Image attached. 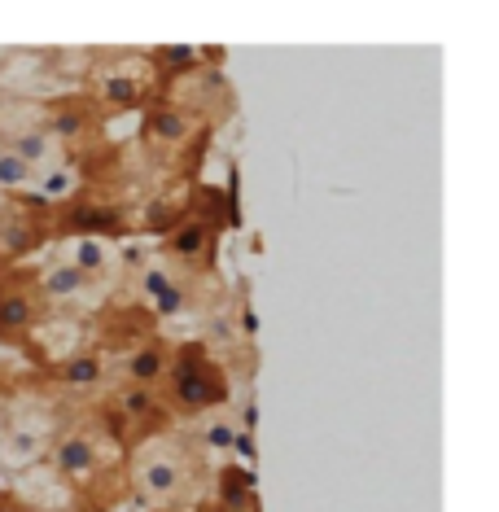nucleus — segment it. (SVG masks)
<instances>
[{"instance_id":"obj_20","label":"nucleus","mask_w":499,"mask_h":512,"mask_svg":"<svg viewBox=\"0 0 499 512\" xmlns=\"http://www.w3.org/2000/svg\"><path fill=\"white\" fill-rule=\"evenodd\" d=\"M154 302H158V316H176V311L184 307V289H180V285H167Z\"/></svg>"},{"instance_id":"obj_4","label":"nucleus","mask_w":499,"mask_h":512,"mask_svg":"<svg viewBox=\"0 0 499 512\" xmlns=\"http://www.w3.org/2000/svg\"><path fill=\"white\" fill-rule=\"evenodd\" d=\"M211 246H215V232L206 219H184L167 232V241H162V250H167V259H176L184 267H197V263H211Z\"/></svg>"},{"instance_id":"obj_5","label":"nucleus","mask_w":499,"mask_h":512,"mask_svg":"<svg viewBox=\"0 0 499 512\" xmlns=\"http://www.w3.org/2000/svg\"><path fill=\"white\" fill-rule=\"evenodd\" d=\"M53 464H57V473H62L66 482H75V486L88 482V477H97V469H101L97 438L92 434H66L53 447Z\"/></svg>"},{"instance_id":"obj_26","label":"nucleus","mask_w":499,"mask_h":512,"mask_svg":"<svg viewBox=\"0 0 499 512\" xmlns=\"http://www.w3.org/2000/svg\"><path fill=\"white\" fill-rule=\"evenodd\" d=\"M0 215H5V197H0Z\"/></svg>"},{"instance_id":"obj_15","label":"nucleus","mask_w":499,"mask_h":512,"mask_svg":"<svg viewBox=\"0 0 499 512\" xmlns=\"http://www.w3.org/2000/svg\"><path fill=\"white\" fill-rule=\"evenodd\" d=\"M31 162H22L14 149H5V154H0V189H22V184L31 180Z\"/></svg>"},{"instance_id":"obj_10","label":"nucleus","mask_w":499,"mask_h":512,"mask_svg":"<svg viewBox=\"0 0 499 512\" xmlns=\"http://www.w3.org/2000/svg\"><path fill=\"white\" fill-rule=\"evenodd\" d=\"M36 285H40V294H44V298L62 302V298H75V294H84V289H88V276L79 272V267H75L71 259H66V263H53V267H49V272L40 276Z\"/></svg>"},{"instance_id":"obj_16","label":"nucleus","mask_w":499,"mask_h":512,"mask_svg":"<svg viewBox=\"0 0 499 512\" xmlns=\"http://www.w3.org/2000/svg\"><path fill=\"white\" fill-rule=\"evenodd\" d=\"M40 451L44 447L36 434H9V442H5V460H14V464H31Z\"/></svg>"},{"instance_id":"obj_12","label":"nucleus","mask_w":499,"mask_h":512,"mask_svg":"<svg viewBox=\"0 0 499 512\" xmlns=\"http://www.w3.org/2000/svg\"><path fill=\"white\" fill-rule=\"evenodd\" d=\"M57 377L66 381V386H75V390H92V386H101V377H106V364H101L97 355H71L62 368H57Z\"/></svg>"},{"instance_id":"obj_3","label":"nucleus","mask_w":499,"mask_h":512,"mask_svg":"<svg viewBox=\"0 0 499 512\" xmlns=\"http://www.w3.org/2000/svg\"><path fill=\"white\" fill-rule=\"evenodd\" d=\"M184 482H189V469L180 464L176 451H145L141 460H136V491L149 504H167V499H176L184 491Z\"/></svg>"},{"instance_id":"obj_14","label":"nucleus","mask_w":499,"mask_h":512,"mask_svg":"<svg viewBox=\"0 0 499 512\" xmlns=\"http://www.w3.org/2000/svg\"><path fill=\"white\" fill-rule=\"evenodd\" d=\"M71 263L88 276V281H97V276H106L110 254H106V246H101L97 237H79V241H75V250H71Z\"/></svg>"},{"instance_id":"obj_2","label":"nucleus","mask_w":499,"mask_h":512,"mask_svg":"<svg viewBox=\"0 0 499 512\" xmlns=\"http://www.w3.org/2000/svg\"><path fill=\"white\" fill-rule=\"evenodd\" d=\"M40 298L44 294H40L36 276H27V272L0 281V342L18 346L31 333V324L40 316Z\"/></svg>"},{"instance_id":"obj_1","label":"nucleus","mask_w":499,"mask_h":512,"mask_svg":"<svg viewBox=\"0 0 499 512\" xmlns=\"http://www.w3.org/2000/svg\"><path fill=\"white\" fill-rule=\"evenodd\" d=\"M158 386H167V407L176 416H202L228 399V377L202 346H184L176 359H167Z\"/></svg>"},{"instance_id":"obj_27","label":"nucleus","mask_w":499,"mask_h":512,"mask_svg":"<svg viewBox=\"0 0 499 512\" xmlns=\"http://www.w3.org/2000/svg\"><path fill=\"white\" fill-rule=\"evenodd\" d=\"M162 512H180V508H162Z\"/></svg>"},{"instance_id":"obj_24","label":"nucleus","mask_w":499,"mask_h":512,"mask_svg":"<svg viewBox=\"0 0 499 512\" xmlns=\"http://www.w3.org/2000/svg\"><path fill=\"white\" fill-rule=\"evenodd\" d=\"M254 425H259V403L246 399V403H241V425L237 429H254Z\"/></svg>"},{"instance_id":"obj_8","label":"nucleus","mask_w":499,"mask_h":512,"mask_svg":"<svg viewBox=\"0 0 499 512\" xmlns=\"http://www.w3.org/2000/svg\"><path fill=\"white\" fill-rule=\"evenodd\" d=\"M219 508L224 512H259V495H254V477L246 469H224L215 482Z\"/></svg>"},{"instance_id":"obj_19","label":"nucleus","mask_w":499,"mask_h":512,"mask_svg":"<svg viewBox=\"0 0 499 512\" xmlns=\"http://www.w3.org/2000/svg\"><path fill=\"white\" fill-rule=\"evenodd\" d=\"M136 92H141V88H136L132 79H110V84H106L110 106H132V101H136Z\"/></svg>"},{"instance_id":"obj_13","label":"nucleus","mask_w":499,"mask_h":512,"mask_svg":"<svg viewBox=\"0 0 499 512\" xmlns=\"http://www.w3.org/2000/svg\"><path fill=\"white\" fill-rule=\"evenodd\" d=\"M44 241V224L36 219H9V228L0 232V250L9 254V259H22L31 246H40Z\"/></svg>"},{"instance_id":"obj_22","label":"nucleus","mask_w":499,"mask_h":512,"mask_svg":"<svg viewBox=\"0 0 499 512\" xmlns=\"http://www.w3.org/2000/svg\"><path fill=\"white\" fill-rule=\"evenodd\" d=\"M141 285H145V294H149V298H158L171 281H167V272H162V267H149V272L141 276Z\"/></svg>"},{"instance_id":"obj_9","label":"nucleus","mask_w":499,"mask_h":512,"mask_svg":"<svg viewBox=\"0 0 499 512\" xmlns=\"http://www.w3.org/2000/svg\"><path fill=\"white\" fill-rule=\"evenodd\" d=\"M123 372L132 386H158L162 372H167V351H162L158 342H141L132 346V355L123 359Z\"/></svg>"},{"instance_id":"obj_6","label":"nucleus","mask_w":499,"mask_h":512,"mask_svg":"<svg viewBox=\"0 0 499 512\" xmlns=\"http://www.w3.org/2000/svg\"><path fill=\"white\" fill-rule=\"evenodd\" d=\"M62 232H84V237H123L127 224L110 206H71L62 215Z\"/></svg>"},{"instance_id":"obj_25","label":"nucleus","mask_w":499,"mask_h":512,"mask_svg":"<svg viewBox=\"0 0 499 512\" xmlns=\"http://www.w3.org/2000/svg\"><path fill=\"white\" fill-rule=\"evenodd\" d=\"M0 512H36V508L22 504V499H14V495H0Z\"/></svg>"},{"instance_id":"obj_23","label":"nucleus","mask_w":499,"mask_h":512,"mask_svg":"<svg viewBox=\"0 0 499 512\" xmlns=\"http://www.w3.org/2000/svg\"><path fill=\"white\" fill-rule=\"evenodd\" d=\"M66 189H71V176H66V171H57V176L44 180V197H62Z\"/></svg>"},{"instance_id":"obj_21","label":"nucleus","mask_w":499,"mask_h":512,"mask_svg":"<svg viewBox=\"0 0 499 512\" xmlns=\"http://www.w3.org/2000/svg\"><path fill=\"white\" fill-rule=\"evenodd\" d=\"M228 451H237L241 460H254L259 456V447H254V429H237V434H232V447Z\"/></svg>"},{"instance_id":"obj_17","label":"nucleus","mask_w":499,"mask_h":512,"mask_svg":"<svg viewBox=\"0 0 499 512\" xmlns=\"http://www.w3.org/2000/svg\"><path fill=\"white\" fill-rule=\"evenodd\" d=\"M14 154L22 158V162H31V167H36V162H44V154H49V141H44L40 132H22V136H14Z\"/></svg>"},{"instance_id":"obj_7","label":"nucleus","mask_w":499,"mask_h":512,"mask_svg":"<svg viewBox=\"0 0 499 512\" xmlns=\"http://www.w3.org/2000/svg\"><path fill=\"white\" fill-rule=\"evenodd\" d=\"M114 407H119V412H123L136 429H158L162 416H167V412H162V399L154 394V386H132V381H127V386L119 390Z\"/></svg>"},{"instance_id":"obj_18","label":"nucleus","mask_w":499,"mask_h":512,"mask_svg":"<svg viewBox=\"0 0 499 512\" xmlns=\"http://www.w3.org/2000/svg\"><path fill=\"white\" fill-rule=\"evenodd\" d=\"M232 434H237V425H232V421H224V416H219V421H211V425H206V447H219V451H228L232 447Z\"/></svg>"},{"instance_id":"obj_11","label":"nucleus","mask_w":499,"mask_h":512,"mask_svg":"<svg viewBox=\"0 0 499 512\" xmlns=\"http://www.w3.org/2000/svg\"><path fill=\"white\" fill-rule=\"evenodd\" d=\"M189 132H193V119L184 110H171V106H162L145 119V136H154L162 145H180Z\"/></svg>"}]
</instances>
